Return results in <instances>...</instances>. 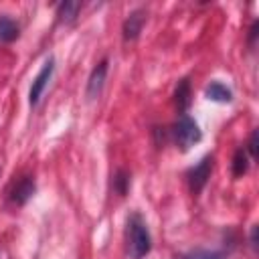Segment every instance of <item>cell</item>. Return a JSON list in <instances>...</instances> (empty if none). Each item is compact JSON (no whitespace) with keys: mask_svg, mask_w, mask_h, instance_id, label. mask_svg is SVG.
Masks as SVG:
<instances>
[{"mask_svg":"<svg viewBox=\"0 0 259 259\" xmlns=\"http://www.w3.org/2000/svg\"><path fill=\"white\" fill-rule=\"evenodd\" d=\"M152 249V239L146 223L142 221L140 214H132L127 221V251L132 259H142L150 253Z\"/></svg>","mask_w":259,"mask_h":259,"instance_id":"obj_1","label":"cell"},{"mask_svg":"<svg viewBox=\"0 0 259 259\" xmlns=\"http://www.w3.org/2000/svg\"><path fill=\"white\" fill-rule=\"evenodd\" d=\"M172 134H174V142H176V146H178L180 150L192 148V146L198 144L200 138H202V134H200V130H198V123H196L190 115H186V113H182V115L178 117V121L174 123Z\"/></svg>","mask_w":259,"mask_h":259,"instance_id":"obj_2","label":"cell"},{"mask_svg":"<svg viewBox=\"0 0 259 259\" xmlns=\"http://www.w3.org/2000/svg\"><path fill=\"white\" fill-rule=\"evenodd\" d=\"M212 162H214L212 156H204L194 168L188 170V186H190L192 194H198L206 186V182L210 178V172H212Z\"/></svg>","mask_w":259,"mask_h":259,"instance_id":"obj_3","label":"cell"},{"mask_svg":"<svg viewBox=\"0 0 259 259\" xmlns=\"http://www.w3.org/2000/svg\"><path fill=\"white\" fill-rule=\"evenodd\" d=\"M53 71H55V61H53V57H49V59L45 61L42 69L38 71V75L34 77V81H32V85H30V91H28V101H30L32 107L38 103V99H40L45 87L49 85V79H51Z\"/></svg>","mask_w":259,"mask_h":259,"instance_id":"obj_4","label":"cell"},{"mask_svg":"<svg viewBox=\"0 0 259 259\" xmlns=\"http://www.w3.org/2000/svg\"><path fill=\"white\" fill-rule=\"evenodd\" d=\"M107 59H103L89 75V81H87V99H97L101 95V89L105 85V77H107Z\"/></svg>","mask_w":259,"mask_h":259,"instance_id":"obj_5","label":"cell"},{"mask_svg":"<svg viewBox=\"0 0 259 259\" xmlns=\"http://www.w3.org/2000/svg\"><path fill=\"white\" fill-rule=\"evenodd\" d=\"M144 22H146V12H144L142 8L132 10V12L127 14L125 22H123V28H121V30H123V38H125V40H136V38L140 36V32H142Z\"/></svg>","mask_w":259,"mask_h":259,"instance_id":"obj_6","label":"cell"},{"mask_svg":"<svg viewBox=\"0 0 259 259\" xmlns=\"http://www.w3.org/2000/svg\"><path fill=\"white\" fill-rule=\"evenodd\" d=\"M34 190H36L34 178H32V176H24V178H20V180L16 182V186L12 188V200H14L16 204H24V202H28V198L34 194Z\"/></svg>","mask_w":259,"mask_h":259,"instance_id":"obj_7","label":"cell"},{"mask_svg":"<svg viewBox=\"0 0 259 259\" xmlns=\"http://www.w3.org/2000/svg\"><path fill=\"white\" fill-rule=\"evenodd\" d=\"M190 97H192L190 81L188 79H180L178 85H176V89H174V103H176V109L180 113H184L190 107Z\"/></svg>","mask_w":259,"mask_h":259,"instance_id":"obj_8","label":"cell"},{"mask_svg":"<svg viewBox=\"0 0 259 259\" xmlns=\"http://www.w3.org/2000/svg\"><path fill=\"white\" fill-rule=\"evenodd\" d=\"M18 34H20L18 22L12 16L2 14L0 16V42H12L18 38Z\"/></svg>","mask_w":259,"mask_h":259,"instance_id":"obj_9","label":"cell"},{"mask_svg":"<svg viewBox=\"0 0 259 259\" xmlns=\"http://www.w3.org/2000/svg\"><path fill=\"white\" fill-rule=\"evenodd\" d=\"M204 93L210 101H219V103H229L233 99V91L227 85H223L221 81H212L210 85H206Z\"/></svg>","mask_w":259,"mask_h":259,"instance_id":"obj_10","label":"cell"},{"mask_svg":"<svg viewBox=\"0 0 259 259\" xmlns=\"http://www.w3.org/2000/svg\"><path fill=\"white\" fill-rule=\"evenodd\" d=\"M79 10H81V2H61V4H59V10H57L59 22H63V24H73V22L77 20Z\"/></svg>","mask_w":259,"mask_h":259,"instance_id":"obj_11","label":"cell"},{"mask_svg":"<svg viewBox=\"0 0 259 259\" xmlns=\"http://www.w3.org/2000/svg\"><path fill=\"white\" fill-rule=\"evenodd\" d=\"M249 168V160H247V154L243 148H239L233 156V176L235 178H241Z\"/></svg>","mask_w":259,"mask_h":259,"instance_id":"obj_12","label":"cell"},{"mask_svg":"<svg viewBox=\"0 0 259 259\" xmlns=\"http://www.w3.org/2000/svg\"><path fill=\"white\" fill-rule=\"evenodd\" d=\"M113 188H115V192L119 196H123L127 192V188H130V174L125 170H117L115 172V176H113Z\"/></svg>","mask_w":259,"mask_h":259,"instance_id":"obj_13","label":"cell"},{"mask_svg":"<svg viewBox=\"0 0 259 259\" xmlns=\"http://www.w3.org/2000/svg\"><path fill=\"white\" fill-rule=\"evenodd\" d=\"M184 259H225V255L219 251H212V249H194Z\"/></svg>","mask_w":259,"mask_h":259,"instance_id":"obj_14","label":"cell"},{"mask_svg":"<svg viewBox=\"0 0 259 259\" xmlns=\"http://www.w3.org/2000/svg\"><path fill=\"white\" fill-rule=\"evenodd\" d=\"M249 152H251L253 158L259 156V150H257V130H255V132L251 134V138H249Z\"/></svg>","mask_w":259,"mask_h":259,"instance_id":"obj_15","label":"cell"},{"mask_svg":"<svg viewBox=\"0 0 259 259\" xmlns=\"http://www.w3.org/2000/svg\"><path fill=\"white\" fill-rule=\"evenodd\" d=\"M257 30H259V22L255 20V22L251 24V28H249V47H255V38H257V34H259Z\"/></svg>","mask_w":259,"mask_h":259,"instance_id":"obj_16","label":"cell"},{"mask_svg":"<svg viewBox=\"0 0 259 259\" xmlns=\"http://www.w3.org/2000/svg\"><path fill=\"white\" fill-rule=\"evenodd\" d=\"M251 247L257 249V227L251 229Z\"/></svg>","mask_w":259,"mask_h":259,"instance_id":"obj_17","label":"cell"}]
</instances>
